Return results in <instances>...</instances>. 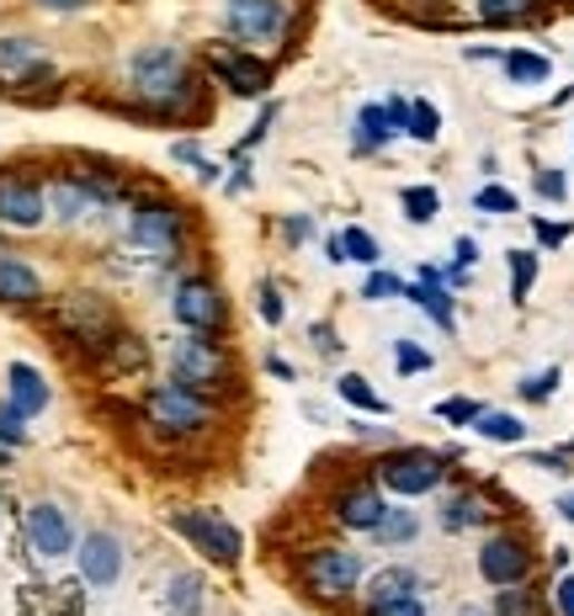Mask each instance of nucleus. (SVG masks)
I'll use <instances>...</instances> for the list:
<instances>
[{
    "instance_id": "17",
    "label": "nucleus",
    "mask_w": 574,
    "mask_h": 616,
    "mask_svg": "<svg viewBox=\"0 0 574 616\" xmlns=\"http://www.w3.org/2000/svg\"><path fill=\"white\" fill-rule=\"evenodd\" d=\"M214 74L235 96H261L271 86V70H266L261 59L256 53H235V48H218L214 53Z\"/></svg>"
},
{
    "instance_id": "36",
    "label": "nucleus",
    "mask_w": 574,
    "mask_h": 616,
    "mask_svg": "<svg viewBox=\"0 0 574 616\" xmlns=\"http://www.w3.org/2000/svg\"><path fill=\"white\" fill-rule=\"evenodd\" d=\"M474 208L478 213H516V191H505V187H478V197H474Z\"/></svg>"
},
{
    "instance_id": "50",
    "label": "nucleus",
    "mask_w": 574,
    "mask_h": 616,
    "mask_svg": "<svg viewBox=\"0 0 574 616\" xmlns=\"http://www.w3.org/2000/svg\"><path fill=\"white\" fill-rule=\"evenodd\" d=\"M478 261V245L474 239H457V266H474Z\"/></svg>"
},
{
    "instance_id": "4",
    "label": "nucleus",
    "mask_w": 574,
    "mask_h": 616,
    "mask_svg": "<svg viewBox=\"0 0 574 616\" xmlns=\"http://www.w3.org/2000/svg\"><path fill=\"white\" fill-rule=\"evenodd\" d=\"M170 372H176V382H187V388H224L229 382V356L218 351L208 335L191 330L187 340H176L170 346Z\"/></svg>"
},
{
    "instance_id": "40",
    "label": "nucleus",
    "mask_w": 574,
    "mask_h": 616,
    "mask_svg": "<svg viewBox=\"0 0 574 616\" xmlns=\"http://www.w3.org/2000/svg\"><path fill=\"white\" fill-rule=\"evenodd\" d=\"M553 388H558V367H548V372H537V378H526V382H522V394H526L532 404H543Z\"/></svg>"
},
{
    "instance_id": "19",
    "label": "nucleus",
    "mask_w": 574,
    "mask_h": 616,
    "mask_svg": "<svg viewBox=\"0 0 574 616\" xmlns=\"http://www.w3.org/2000/svg\"><path fill=\"white\" fill-rule=\"evenodd\" d=\"M38 298H43V277L27 261H17V256H0V304L27 308V304H38Z\"/></svg>"
},
{
    "instance_id": "31",
    "label": "nucleus",
    "mask_w": 574,
    "mask_h": 616,
    "mask_svg": "<svg viewBox=\"0 0 574 616\" xmlns=\"http://www.w3.org/2000/svg\"><path fill=\"white\" fill-rule=\"evenodd\" d=\"M415 531H420V521H415L409 510H388V516L378 521V531H373V537H378V543H409Z\"/></svg>"
},
{
    "instance_id": "33",
    "label": "nucleus",
    "mask_w": 574,
    "mask_h": 616,
    "mask_svg": "<svg viewBox=\"0 0 574 616\" xmlns=\"http://www.w3.org/2000/svg\"><path fill=\"white\" fill-rule=\"evenodd\" d=\"M340 399L357 404V409H367V415H383V409H388V404L367 388V378H340Z\"/></svg>"
},
{
    "instance_id": "45",
    "label": "nucleus",
    "mask_w": 574,
    "mask_h": 616,
    "mask_svg": "<svg viewBox=\"0 0 574 616\" xmlns=\"http://www.w3.org/2000/svg\"><path fill=\"white\" fill-rule=\"evenodd\" d=\"M553 600H558V612H564V616H574V574H564V579H558Z\"/></svg>"
},
{
    "instance_id": "49",
    "label": "nucleus",
    "mask_w": 574,
    "mask_h": 616,
    "mask_svg": "<svg viewBox=\"0 0 574 616\" xmlns=\"http://www.w3.org/2000/svg\"><path fill=\"white\" fill-rule=\"evenodd\" d=\"M314 346H319V351H340V340H335V330H325V325H319V330H314Z\"/></svg>"
},
{
    "instance_id": "21",
    "label": "nucleus",
    "mask_w": 574,
    "mask_h": 616,
    "mask_svg": "<svg viewBox=\"0 0 574 616\" xmlns=\"http://www.w3.org/2000/svg\"><path fill=\"white\" fill-rule=\"evenodd\" d=\"M405 298L409 304H420L442 325V330H457V314H453V298H447V287H442V277L436 271H420V282L405 287Z\"/></svg>"
},
{
    "instance_id": "6",
    "label": "nucleus",
    "mask_w": 574,
    "mask_h": 616,
    "mask_svg": "<svg viewBox=\"0 0 574 616\" xmlns=\"http://www.w3.org/2000/svg\"><path fill=\"white\" fill-rule=\"evenodd\" d=\"M357 579H362L357 553H346V547H309L304 553V585L319 600H346L357 590Z\"/></svg>"
},
{
    "instance_id": "42",
    "label": "nucleus",
    "mask_w": 574,
    "mask_h": 616,
    "mask_svg": "<svg viewBox=\"0 0 574 616\" xmlns=\"http://www.w3.org/2000/svg\"><path fill=\"white\" fill-rule=\"evenodd\" d=\"M394 292H405V287H399V277H388V271H373L362 282V298H394Z\"/></svg>"
},
{
    "instance_id": "15",
    "label": "nucleus",
    "mask_w": 574,
    "mask_h": 616,
    "mask_svg": "<svg viewBox=\"0 0 574 616\" xmlns=\"http://www.w3.org/2000/svg\"><path fill=\"white\" fill-rule=\"evenodd\" d=\"M53 64L32 38H0V86H27V80H48Z\"/></svg>"
},
{
    "instance_id": "38",
    "label": "nucleus",
    "mask_w": 574,
    "mask_h": 616,
    "mask_svg": "<svg viewBox=\"0 0 574 616\" xmlns=\"http://www.w3.org/2000/svg\"><path fill=\"white\" fill-rule=\"evenodd\" d=\"M436 415L453 420V426H468V420H478V404L474 399H442L436 404Z\"/></svg>"
},
{
    "instance_id": "47",
    "label": "nucleus",
    "mask_w": 574,
    "mask_h": 616,
    "mask_svg": "<svg viewBox=\"0 0 574 616\" xmlns=\"http://www.w3.org/2000/svg\"><path fill=\"white\" fill-rule=\"evenodd\" d=\"M564 235H570L564 223H537V239H543V245H558Z\"/></svg>"
},
{
    "instance_id": "16",
    "label": "nucleus",
    "mask_w": 574,
    "mask_h": 616,
    "mask_svg": "<svg viewBox=\"0 0 574 616\" xmlns=\"http://www.w3.org/2000/svg\"><path fill=\"white\" fill-rule=\"evenodd\" d=\"M80 574H86V585H118V574H122V543L112 537V531H91L86 543H80Z\"/></svg>"
},
{
    "instance_id": "14",
    "label": "nucleus",
    "mask_w": 574,
    "mask_h": 616,
    "mask_svg": "<svg viewBox=\"0 0 574 616\" xmlns=\"http://www.w3.org/2000/svg\"><path fill=\"white\" fill-rule=\"evenodd\" d=\"M27 537H32V547L43 553V558H65L75 547V531H70V516L59 510V505H32L27 510Z\"/></svg>"
},
{
    "instance_id": "29",
    "label": "nucleus",
    "mask_w": 574,
    "mask_h": 616,
    "mask_svg": "<svg viewBox=\"0 0 574 616\" xmlns=\"http://www.w3.org/2000/svg\"><path fill=\"white\" fill-rule=\"evenodd\" d=\"M405 133H409V139H420V143H436V133H442V112H436L430 101H409Z\"/></svg>"
},
{
    "instance_id": "28",
    "label": "nucleus",
    "mask_w": 574,
    "mask_h": 616,
    "mask_svg": "<svg viewBox=\"0 0 574 616\" xmlns=\"http://www.w3.org/2000/svg\"><path fill=\"white\" fill-rule=\"evenodd\" d=\"M505 74L516 86H543L548 80V59L543 53H505Z\"/></svg>"
},
{
    "instance_id": "30",
    "label": "nucleus",
    "mask_w": 574,
    "mask_h": 616,
    "mask_svg": "<svg viewBox=\"0 0 574 616\" xmlns=\"http://www.w3.org/2000/svg\"><path fill=\"white\" fill-rule=\"evenodd\" d=\"M495 616H543V606H537V595H532V590L505 585V590L495 595Z\"/></svg>"
},
{
    "instance_id": "23",
    "label": "nucleus",
    "mask_w": 574,
    "mask_h": 616,
    "mask_svg": "<svg viewBox=\"0 0 574 616\" xmlns=\"http://www.w3.org/2000/svg\"><path fill=\"white\" fill-rule=\"evenodd\" d=\"M415 569H405V564H394V569H378L373 579H367V606H383V600H399V595H415Z\"/></svg>"
},
{
    "instance_id": "46",
    "label": "nucleus",
    "mask_w": 574,
    "mask_h": 616,
    "mask_svg": "<svg viewBox=\"0 0 574 616\" xmlns=\"http://www.w3.org/2000/svg\"><path fill=\"white\" fill-rule=\"evenodd\" d=\"M170 155H176L181 166H197V170H202V149H197V143H191V139H181V143H176V149H170Z\"/></svg>"
},
{
    "instance_id": "2",
    "label": "nucleus",
    "mask_w": 574,
    "mask_h": 616,
    "mask_svg": "<svg viewBox=\"0 0 574 616\" xmlns=\"http://www.w3.org/2000/svg\"><path fill=\"white\" fill-rule=\"evenodd\" d=\"M149 420L160 430H176V436H191V430H208L214 426V399L202 394V388H187V382H160V388H149Z\"/></svg>"
},
{
    "instance_id": "48",
    "label": "nucleus",
    "mask_w": 574,
    "mask_h": 616,
    "mask_svg": "<svg viewBox=\"0 0 574 616\" xmlns=\"http://www.w3.org/2000/svg\"><path fill=\"white\" fill-rule=\"evenodd\" d=\"M38 6H43V11H86L91 0H38Z\"/></svg>"
},
{
    "instance_id": "26",
    "label": "nucleus",
    "mask_w": 574,
    "mask_h": 616,
    "mask_svg": "<svg viewBox=\"0 0 574 616\" xmlns=\"http://www.w3.org/2000/svg\"><path fill=\"white\" fill-rule=\"evenodd\" d=\"M202 579L197 574H176L170 579V595H166V606H170V616H202Z\"/></svg>"
},
{
    "instance_id": "37",
    "label": "nucleus",
    "mask_w": 574,
    "mask_h": 616,
    "mask_svg": "<svg viewBox=\"0 0 574 616\" xmlns=\"http://www.w3.org/2000/svg\"><path fill=\"white\" fill-rule=\"evenodd\" d=\"M27 441V415H17V409H11V404H0V447H22Z\"/></svg>"
},
{
    "instance_id": "32",
    "label": "nucleus",
    "mask_w": 574,
    "mask_h": 616,
    "mask_svg": "<svg viewBox=\"0 0 574 616\" xmlns=\"http://www.w3.org/2000/svg\"><path fill=\"white\" fill-rule=\"evenodd\" d=\"M436 208H442V197H436L430 187H405V218L409 223H430Z\"/></svg>"
},
{
    "instance_id": "27",
    "label": "nucleus",
    "mask_w": 574,
    "mask_h": 616,
    "mask_svg": "<svg viewBox=\"0 0 574 616\" xmlns=\"http://www.w3.org/2000/svg\"><path fill=\"white\" fill-rule=\"evenodd\" d=\"M484 516H489V510H484L478 495H453L442 505V526H447V531H468V526H478Z\"/></svg>"
},
{
    "instance_id": "35",
    "label": "nucleus",
    "mask_w": 574,
    "mask_h": 616,
    "mask_svg": "<svg viewBox=\"0 0 574 616\" xmlns=\"http://www.w3.org/2000/svg\"><path fill=\"white\" fill-rule=\"evenodd\" d=\"M532 277H537V256L511 250V298H526V292H532Z\"/></svg>"
},
{
    "instance_id": "1",
    "label": "nucleus",
    "mask_w": 574,
    "mask_h": 616,
    "mask_svg": "<svg viewBox=\"0 0 574 616\" xmlns=\"http://www.w3.org/2000/svg\"><path fill=\"white\" fill-rule=\"evenodd\" d=\"M128 86H133V96L149 101L155 112H181L191 96V70L170 43H149L128 59Z\"/></svg>"
},
{
    "instance_id": "5",
    "label": "nucleus",
    "mask_w": 574,
    "mask_h": 616,
    "mask_svg": "<svg viewBox=\"0 0 574 616\" xmlns=\"http://www.w3.org/2000/svg\"><path fill=\"white\" fill-rule=\"evenodd\" d=\"M128 235L139 250H149L155 261H170L181 250V235H187V218L176 213L170 202H133V218H128Z\"/></svg>"
},
{
    "instance_id": "9",
    "label": "nucleus",
    "mask_w": 574,
    "mask_h": 616,
    "mask_svg": "<svg viewBox=\"0 0 574 616\" xmlns=\"http://www.w3.org/2000/svg\"><path fill=\"white\" fill-rule=\"evenodd\" d=\"M170 308H176V319H181L187 330H197V335L224 330V319H229V304H224V292H218L214 282H202V277H187V282L176 287Z\"/></svg>"
},
{
    "instance_id": "41",
    "label": "nucleus",
    "mask_w": 574,
    "mask_h": 616,
    "mask_svg": "<svg viewBox=\"0 0 574 616\" xmlns=\"http://www.w3.org/2000/svg\"><path fill=\"white\" fill-rule=\"evenodd\" d=\"M394 361H399V372H426V367H430V351H420V346H409V340H399V351H394Z\"/></svg>"
},
{
    "instance_id": "13",
    "label": "nucleus",
    "mask_w": 574,
    "mask_h": 616,
    "mask_svg": "<svg viewBox=\"0 0 574 616\" xmlns=\"http://www.w3.org/2000/svg\"><path fill=\"white\" fill-rule=\"evenodd\" d=\"M526 569H532V553H526L516 537H495V543H484V553H478V574L489 579V585H522Z\"/></svg>"
},
{
    "instance_id": "18",
    "label": "nucleus",
    "mask_w": 574,
    "mask_h": 616,
    "mask_svg": "<svg viewBox=\"0 0 574 616\" xmlns=\"http://www.w3.org/2000/svg\"><path fill=\"white\" fill-rule=\"evenodd\" d=\"M335 516H340V526H352V531H378V521L388 516V499L373 484H352L346 495L335 499Z\"/></svg>"
},
{
    "instance_id": "10",
    "label": "nucleus",
    "mask_w": 574,
    "mask_h": 616,
    "mask_svg": "<svg viewBox=\"0 0 574 616\" xmlns=\"http://www.w3.org/2000/svg\"><path fill=\"white\" fill-rule=\"evenodd\" d=\"M224 22L239 43H271V38H283L287 6L283 0H224Z\"/></svg>"
},
{
    "instance_id": "52",
    "label": "nucleus",
    "mask_w": 574,
    "mask_h": 616,
    "mask_svg": "<svg viewBox=\"0 0 574 616\" xmlns=\"http://www.w3.org/2000/svg\"><path fill=\"white\" fill-rule=\"evenodd\" d=\"M6 463H11V447H0V468H6Z\"/></svg>"
},
{
    "instance_id": "8",
    "label": "nucleus",
    "mask_w": 574,
    "mask_h": 616,
    "mask_svg": "<svg viewBox=\"0 0 574 616\" xmlns=\"http://www.w3.org/2000/svg\"><path fill=\"white\" fill-rule=\"evenodd\" d=\"M170 526H176L202 558H214V564H239V553H245L239 531L224 521V516H214V510H176Z\"/></svg>"
},
{
    "instance_id": "20",
    "label": "nucleus",
    "mask_w": 574,
    "mask_h": 616,
    "mask_svg": "<svg viewBox=\"0 0 574 616\" xmlns=\"http://www.w3.org/2000/svg\"><path fill=\"white\" fill-rule=\"evenodd\" d=\"M6 382H11V399H6V404H11L17 415H27V420H32V415H43V409H48V382H43V372H38V367L11 361Z\"/></svg>"
},
{
    "instance_id": "22",
    "label": "nucleus",
    "mask_w": 574,
    "mask_h": 616,
    "mask_svg": "<svg viewBox=\"0 0 574 616\" xmlns=\"http://www.w3.org/2000/svg\"><path fill=\"white\" fill-rule=\"evenodd\" d=\"M399 128L388 122V107H378V101H367L357 112V155H378L383 143L394 139Z\"/></svg>"
},
{
    "instance_id": "51",
    "label": "nucleus",
    "mask_w": 574,
    "mask_h": 616,
    "mask_svg": "<svg viewBox=\"0 0 574 616\" xmlns=\"http://www.w3.org/2000/svg\"><path fill=\"white\" fill-rule=\"evenodd\" d=\"M558 510H564V521H574V495H570V499H558Z\"/></svg>"
},
{
    "instance_id": "3",
    "label": "nucleus",
    "mask_w": 574,
    "mask_h": 616,
    "mask_svg": "<svg viewBox=\"0 0 574 616\" xmlns=\"http://www.w3.org/2000/svg\"><path fill=\"white\" fill-rule=\"evenodd\" d=\"M48 319H53V330L70 335L75 346H112V330H118V319H112V308L101 304L96 292H65L59 304L48 308Z\"/></svg>"
},
{
    "instance_id": "7",
    "label": "nucleus",
    "mask_w": 574,
    "mask_h": 616,
    "mask_svg": "<svg viewBox=\"0 0 574 616\" xmlns=\"http://www.w3.org/2000/svg\"><path fill=\"white\" fill-rule=\"evenodd\" d=\"M442 457L436 451H420V447H409V451H388L378 463V484L383 489H394V495H405V499H415V495H430L436 484H442Z\"/></svg>"
},
{
    "instance_id": "39",
    "label": "nucleus",
    "mask_w": 574,
    "mask_h": 616,
    "mask_svg": "<svg viewBox=\"0 0 574 616\" xmlns=\"http://www.w3.org/2000/svg\"><path fill=\"white\" fill-rule=\"evenodd\" d=\"M367 616H426V606L415 595H399V600H383V606H367Z\"/></svg>"
},
{
    "instance_id": "25",
    "label": "nucleus",
    "mask_w": 574,
    "mask_h": 616,
    "mask_svg": "<svg viewBox=\"0 0 574 616\" xmlns=\"http://www.w3.org/2000/svg\"><path fill=\"white\" fill-rule=\"evenodd\" d=\"M474 430L484 436V441H505V447H516V441L526 436V426L516 420V415H505V409H478Z\"/></svg>"
},
{
    "instance_id": "44",
    "label": "nucleus",
    "mask_w": 574,
    "mask_h": 616,
    "mask_svg": "<svg viewBox=\"0 0 574 616\" xmlns=\"http://www.w3.org/2000/svg\"><path fill=\"white\" fill-rule=\"evenodd\" d=\"M537 191H543L548 202H564V176H558V170H543V176H537Z\"/></svg>"
},
{
    "instance_id": "24",
    "label": "nucleus",
    "mask_w": 574,
    "mask_h": 616,
    "mask_svg": "<svg viewBox=\"0 0 574 616\" xmlns=\"http://www.w3.org/2000/svg\"><path fill=\"white\" fill-rule=\"evenodd\" d=\"M330 261H357V266H378V239L367 229H340L330 239Z\"/></svg>"
},
{
    "instance_id": "34",
    "label": "nucleus",
    "mask_w": 574,
    "mask_h": 616,
    "mask_svg": "<svg viewBox=\"0 0 574 616\" xmlns=\"http://www.w3.org/2000/svg\"><path fill=\"white\" fill-rule=\"evenodd\" d=\"M532 6H537V0H478V17H484V22H516Z\"/></svg>"
},
{
    "instance_id": "43",
    "label": "nucleus",
    "mask_w": 574,
    "mask_h": 616,
    "mask_svg": "<svg viewBox=\"0 0 574 616\" xmlns=\"http://www.w3.org/2000/svg\"><path fill=\"white\" fill-rule=\"evenodd\" d=\"M261 319L266 325H283V298H277V287H261Z\"/></svg>"
},
{
    "instance_id": "12",
    "label": "nucleus",
    "mask_w": 574,
    "mask_h": 616,
    "mask_svg": "<svg viewBox=\"0 0 574 616\" xmlns=\"http://www.w3.org/2000/svg\"><path fill=\"white\" fill-rule=\"evenodd\" d=\"M43 197H48V213L59 218V223H80V218H91L101 208V197L91 191V181L80 170L75 176H53Z\"/></svg>"
},
{
    "instance_id": "11",
    "label": "nucleus",
    "mask_w": 574,
    "mask_h": 616,
    "mask_svg": "<svg viewBox=\"0 0 574 616\" xmlns=\"http://www.w3.org/2000/svg\"><path fill=\"white\" fill-rule=\"evenodd\" d=\"M48 218V197L27 176H0V223L11 229H38Z\"/></svg>"
}]
</instances>
